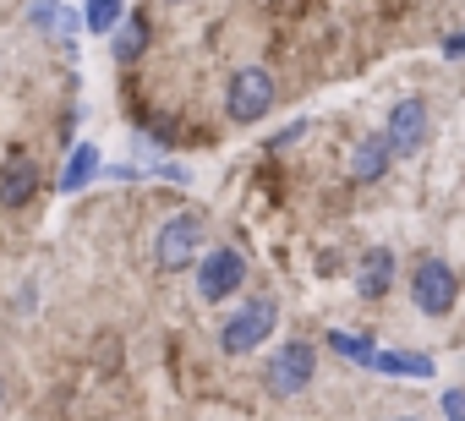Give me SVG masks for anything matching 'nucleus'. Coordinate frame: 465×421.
I'll list each match as a JSON object with an SVG mask.
<instances>
[{
	"label": "nucleus",
	"mask_w": 465,
	"mask_h": 421,
	"mask_svg": "<svg viewBox=\"0 0 465 421\" xmlns=\"http://www.w3.org/2000/svg\"><path fill=\"white\" fill-rule=\"evenodd\" d=\"M274 328H280V301H274V296H252L247 307H236V312L224 318L219 350H224V356H252L258 345L274 339Z\"/></svg>",
	"instance_id": "nucleus-1"
},
{
	"label": "nucleus",
	"mask_w": 465,
	"mask_h": 421,
	"mask_svg": "<svg viewBox=\"0 0 465 421\" xmlns=\"http://www.w3.org/2000/svg\"><path fill=\"white\" fill-rule=\"evenodd\" d=\"M203 236H208V220L203 214H170L153 236V263L164 274H181L203 258Z\"/></svg>",
	"instance_id": "nucleus-2"
},
{
	"label": "nucleus",
	"mask_w": 465,
	"mask_h": 421,
	"mask_svg": "<svg viewBox=\"0 0 465 421\" xmlns=\"http://www.w3.org/2000/svg\"><path fill=\"white\" fill-rule=\"evenodd\" d=\"M274 99H280L274 77L263 66H242L236 77H230V88H224V115H230V126H258L274 110Z\"/></svg>",
	"instance_id": "nucleus-3"
},
{
	"label": "nucleus",
	"mask_w": 465,
	"mask_h": 421,
	"mask_svg": "<svg viewBox=\"0 0 465 421\" xmlns=\"http://www.w3.org/2000/svg\"><path fill=\"white\" fill-rule=\"evenodd\" d=\"M312 377H318V350H312L307 339H285V345L269 356V367H263V388L280 394V399L312 388Z\"/></svg>",
	"instance_id": "nucleus-4"
},
{
	"label": "nucleus",
	"mask_w": 465,
	"mask_h": 421,
	"mask_svg": "<svg viewBox=\"0 0 465 421\" xmlns=\"http://www.w3.org/2000/svg\"><path fill=\"white\" fill-rule=\"evenodd\" d=\"M411 301H416L421 318H449L454 301H460V274L443 258H421L416 274H411Z\"/></svg>",
	"instance_id": "nucleus-5"
},
{
	"label": "nucleus",
	"mask_w": 465,
	"mask_h": 421,
	"mask_svg": "<svg viewBox=\"0 0 465 421\" xmlns=\"http://www.w3.org/2000/svg\"><path fill=\"white\" fill-rule=\"evenodd\" d=\"M192 269H197V296H203V301H230V296L247 285V258H242L236 247H213V252L197 258Z\"/></svg>",
	"instance_id": "nucleus-6"
},
{
	"label": "nucleus",
	"mask_w": 465,
	"mask_h": 421,
	"mask_svg": "<svg viewBox=\"0 0 465 421\" xmlns=\"http://www.w3.org/2000/svg\"><path fill=\"white\" fill-rule=\"evenodd\" d=\"M427 132H432V110H427V99H400V104L389 110V121H383L378 137L389 142L394 159H405V153H421Z\"/></svg>",
	"instance_id": "nucleus-7"
},
{
	"label": "nucleus",
	"mask_w": 465,
	"mask_h": 421,
	"mask_svg": "<svg viewBox=\"0 0 465 421\" xmlns=\"http://www.w3.org/2000/svg\"><path fill=\"white\" fill-rule=\"evenodd\" d=\"M28 28L45 34V39H55V44H66V50H77L83 12H72L66 0H34V6H28Z\"/></svg>",
	"instance_id": "nucleus-8"
},
{
	"label": "nucleus",
	"mask_w": 465,
	"mask_h": 421,
	"mask_svg": "<svg viewBox=\"0 0 465 421\" xmlns=\"http://www.w3.org/2000/svg\"><path fill=\"white\" fill-rule=\"evenodd\" d=\"M39 197V164L34 153H12L0 164V208H28Z\"/></svg>",
	"instance_id": "nucleus-9"
},
{
	"label": "nucleus",
	"mask_w": 465,
	"mask_h": 421,
	"mask_svg": "<svg viewBox=\"0 0 465 421\" xmlns=\"http://www.w3.org/2000/svg\"><path fill=\"white\" fill-rule=\"evenodd\" d=\"M389 285H394V252H389V247L361 252V269H356V296H361V301H383V296H389Z\"/></svg>",
	"instance_id": "nucleus-10"
},
{
	"label": "nucleus",
	"mask_w": 465,
	"mask_h": 421,
	"mask_svg": "<svg viewBox=\"0 0 465 421\" xmlns=\"http://www.w3.org/2000/svg\"><path fill=\"white\" fill-rule=\"evenodd\" d=\"M389 164H394V153H389V142H383L378 132H367V137L351 148V181H361V186L383 181V175H389Z\"/></svg>",
	"instance_id": "nucleus-11"
},
{
	"label": "nucleus",
	"mask_w": 465,
	"mask_h": 421,
	"mask_svg": "<svg viewBox=\"0 0 465 421\" xmlns=\"http://www.w3.org/2000/svg\"><path fill=\"white\" fill-rule=\"evenodd\" d=\"M372 372H383V377H432L438 372V361L432 356H421V350H372V361H367Z\"/></svg>",
	"instance_id": "nucleus-12"
},
{
	"label": "nucleus",
	"mask_w": 465,
	"mask_h": 421,
	"mask_svg": "<svg viewBox=\"0 0 465 421\" xmlns=\"http://www.w3.org/2000/svg\"><path fill=\"white\" fill-rule=\"evenodd\" d=\"M99 164H104V153H99L94 142H72V148H66V170H61V181H55V186L72 197V191H83V186L99 175Z\"/></svg>",
	"instance_id": "nucleus-13"
},
{
	"label": "nucleus",
	"mask_w": 465,
	"mask_h": 421,
	"mask_svg": "<svg viewBox=\"0 0 465 421\" xmlns=\"http://www.w3.org/2000/svg\"><path fill=\"white\" fill-rule=\"evenodd\" d=\"M143 50H148V23H143V17H121V23L110 28V55H115V66H132Z\"/></svg>",
	"instance_id": "nucleus-14"
},
{
	"label": "nucleus",
	"mask_w": 465,
	"mask_h": 421,
	"mask_svg": "<svg viewBox=\"0 0 465 421\" xmlns=\"http://www.w3.org/2000/svg\"><path fill=\"white\" fill-rule=\"evenodd\" d=\"M121 17H126V0H88V12H83V28L110 39V28H115Z\"/></svg>",
	"instance_id": "nucleus-15"
},
{
	"label": "nucleus",
	"mask_w": 465,
	"mask_h": 421,
	"mask_svg": "<svg viewBox=\"0 0 465 421\" xmlns=\"http://www.w3.org/2000/svg\"><path fill=\"white\" fill-rule=\"evenodd\" d=\"M329 345H334V356H345V361H356V367H367V361H372V339H361V334L334 328V334H329Z\"/></svg>",
	"instance_id": "nucleus-16"
},
{
	"label": "nucleus",
	"mask_w": 465,
	"mask_h": 421,
	"mask_svg": "<svg viewBox=\"0 0 465 421\" xmlns=\"http://www.w3.org/2000/svg\"><path fill=\"white\" fill-rule=\"evenodd\" d=\"M443 421H465V388H443Z\"/></svg>",
	"instance_id": "nucleus-17"
},
{
	"label": "nucleus",
	"mask_w": 465,
	"mask_h": 421,
	"mask_svg": "<svg viewBox=\"0 0 465 421\" xmlns=\"http://www.w3.org/2000/svg\"><path fill=\"white\" fill-rule=\"evenodd\" d=\"M159 175H164L170 186H186V181H192V170H186V164H175V159H164V164H159Z\"/></svg>",
	"instance_id": "nucleus-18"
},
{
	"label": "nucleus",
	"mask_w": 465,
	"mask_h": 421,
	"mask_svg": "<svg viewBox=\"0 0 465 421\" xmlns=\"http://www.w3.org/2000/svg\"><path fill=\"white\" fill-rule=\"evenodd\" d=\"M302 132H307V121H291V132H280L269 148H291V142H302Z\"/></svg>",
	"instance_id": "nucleus-19"
},
{
	"label": "nucleus",
	"mask_w": 465,
	"mask_h": 421,
	"mask_svg": "<svg viewBox=\"0 0 465 421\" xmlns=\"http://www.w3.org/2000/svg\"><path fill=\"white\" fill-rule=\"evenodd\" d=\"M460 50H465V39H460V34H443V55H449V61H454V55H460Z\"/></svg>",
	"instance_id": "nucleus-20"
},
{
	"label": "nucleus",
	"mask_w": 465,
	"mask_h": 421,
	"mask_svg": "<svg viewBox=\"0 0 465 421\" xmlns=\"http://www.w3.org/2000/svg\"><path fill=\"white\" fill-rule=\"evenodd\" d=\"M0 405H6V377H0Z\"/></svg>",
	"instance_id": "nucleus-21"
},
{
	"label": "nucleus",
	"mask_w": 465,
	"mask_h": 421,
	"mask_svg": "<svg viewBox=\"0 0 465 421\" xmlns=\"http://www.w3.org/2000/svg\"><path fill=\"white\" fill-rule=\"evenodd\" d=\"M394 421H421V416H394Z\"/></svg>",
	"instance_id": "nucleus-22"
},
{
	"label": "nucleus",
	"mask_w": 465,
	"mask_h": 421,
	"mask_svg": "<svg viewBox=\"0 0 465 421\" xmlns=\"http://www.w3.org/2000/svg\"><path fill=\"white\" fill-rule=\"evenodd\" d=\"M170 6H186V0H170Z\"/></svg>",
	"instance_id": "nucleus-23"
}]
</instances>
